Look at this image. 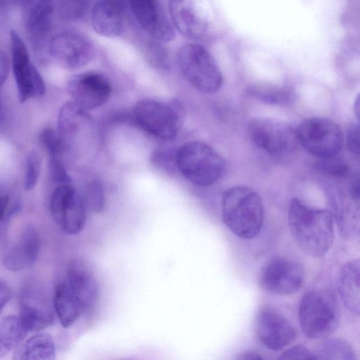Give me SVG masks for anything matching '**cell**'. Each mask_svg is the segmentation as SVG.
Segmentation results:
<instances>
[{
	"label": "cell",
	"mask_w": 360,
	"mask_h": 360,
	"mask_svg": "<svg viewBox=\"0 0 360 360\" xmlns=\"http://www.w3.org/2000/svg\"><path fill=\"white\" fill-rule=\"evenodd\" d=\"M9 61L5 53L0 50V89L6 80L9 72Z\"/></svg>",
	"instance_id": "cell-39"
},
{
	"label": "cell",
	"mask_w": 360,
	"mask_h": 360,
	"mask_svg": "<svg viewBox=\"0 0 360 360\" xmlns=\"http://www.w3.org/2000/svg\"><path fill=\"white\" fill-rule=\"evenodd\" d=\"M41 162L38 154L35 151L29 153L26 160L25 188L32 190L36 186L40 172Z\"/></svg>",
	"instance_id": "cell-33"
},
{
	"label": "cell",
	"mask_w": 360,
	"mask_h": 360,
	"mask_svg": "<svg viewBox=\"0 0 360 360\" xmlns=\"http://www.w3.org/2000/svg\"><path fill=\"white\" fill-rule=\"evenodd\" d=\"M12 68L20 102L45 93V84L32 63L25 44L14 30L11 32Z\"/></svg>",
	"instance_id": "cell-11"
},
{
	"label": "cell",
	"mask_w": 360,
	"mask_h": 360,
	"mask_svg": "<svg viewBox=\"0 0 360 360\" xmlns=\"http://www.w3.org/2000/svg\"><path fill=\"white\" fill-rule=\"evenodd\" d=\"M53 305L58 319L63 328L72 326L84 313L82 307L68 283L63 282L56 285Z\"/></svg>",
	"instance_id": "cell-25"
},
{
	"label": "cell",
	"mask_w": 360,
	"mask_h": 360,
	"mask_svg": "<svg viewBox=\"0 0 360 360\" xmlns=\"http://www.w3.org/2000/svg\"><path fill=\"white\" fill-rule=\"evenodd\" d=\"M316 359L355 360L352 347L345 340L337 338L325 339L314 353Z\"/></svg>",
	"instance_id": "cell-28"
},
{
	"label": "cell",
	"mask_w": 360,
	"mask_h": 360,
	"mask_svg": "<svg viewBox=\"0 0 360 360\" xmlns=\"http://www.w3.org/2000/svg\"><path fill=\"white\" fill-rule=\"evenodd\" d=\"M346 145L352 153L359 154V123H351L346 133Z\"/></svg>",
	"instance_id": "cell-38"
},
{
	"label": "cell",
	"mask_w": 360,
	"mask_h": 360,
	"mask_svg": "<svg viewBox=\"0 0 360 360\" xmlns=\"http://www.w3.org/2000/svg\"><path fill=\"white\" fill-rule=\"evenodd\" d=\"M134 18L152 39L167 43L175 38V30L158 0H127Z\"/></svg>",
	"instance_id": "cell-15"
},
{
	"label": "cell",
	"mask_w": 360,
	"mask_h": 360,
	"mask_svg": "<svg viewBox=\"0 0 360 360\" xmlns=\"http://www.w3.org/2000/svg\"><path fill=\"white\" fill-rule=\"evenodd\" d=\"M50 55L62 66L77 70L87 65L95 56L92 43L82 34L63 30L53 35L48 43Z\"/></svg>",
	"instance_id": "cell-12"
},
{
	"label": "cell",
	"mask_w": 360,
	"mask_h": 360,
	"mask_svg": "<svg viewBox=\"0 0 360 360\" xmlns=\"http://www.w3.org/2000/svg\"><path fill=\"white\" fill-rule=\"evenodd\" d=\"M49 168L52 179L59 185L70 183V177L59 157H50Z\"/></svg>",
	"instance_id": "cell-35"
},
{
	"label": "cell",
	"mask_w": 360,
	"mask_h": 360,
	"mask_svg": "<svg viewBox=\"0 0 360 360\" xmlns=\"http://www.w3.org/2000/svg\"><path fill=\"white\" fill-rule=\"evenodd\" d=\"M221 210L224 224L240 238H255L263 226L264 211L262 199L250 187L236 186L224 191Z\"/></svg>",
	"instance_id": "cell-2"
},
{
	"label": "cell",
	"mask_w": 360,
	"mask_h": 360,
	"mask_svg": "<svg viewBox=\"0 0 360 360\" xmlns=\"http://www.w3.org/2000/svg\"><path fill=\"white\" fill-rule=\"evenodd\" d=\"M247 92L258 101L274 105H285L293 97V93L289 88L269 84H252L248 88Z\"/></svg>",
	"instance_id": "cell-27"
},
{
	"label": "cell",
	"mask_w": 360,
	"mask_h": 360,
	"mask_svg": "<svg viewBox=\"0 0 360 360\" xmlns=\"http://www.w3.org/2000/svg\"><path fill=\"white\" fill-rule=\"evenodd\" d=\"M43 298L31 288L21 292L18 318L27 333L41 330L53 322V311Z\"/></svg>",
	"instance_id": "cell-20"
},
{
	"label": "cell",
	"mask_w": 360,
	"mask_h": 360,
	"mask_svg": "<svg viewBox=\"0 0 360 360\" xmlns=\"http://www.w3.org/2000/svg\"><path fill=\"white\" fill-rule=\"evenodd\" d=\"M304 277L302 266L282 256L271 258L259 274V285L266 291L279 295L295 293L302 286Z\"/></svg>",
	"instance_id": "cell-10"
},
{
	"label": "cell",
	"mask_w": 360,
	"mask_h": 360,
	"mask_svg": "<svg viewBox=\"0 0 360 360\" xmlns=\"http://www.w3.org/2000/svg\"><path fill=\"white\" fill-rule=\"evenodd\" d=\"M315 167L328 174L342 176L348 172V165L342 158L337 155L319 158L315 163Z\"/></svg>",
	"instance_id": "cell-32"
},
{
	"label": "cell",
	"mask_w": 360,
	"mask_h": 360,
	"mask_svg": "<svg viewBox=\"0 0 360 360\" xmlns=\"http://www.w3.org/2000/svg\"><path fill=\"white\" fill-rule=\"evenodd\" d=\"M41 141L50 157H59L63 152L58 134L53 129H44L41 134Z\"/></svg>",
	"instance_id": "cell-34"
},
{
	"label": "cell",
	"mask_w": 360,
	"mask_h": 360,
	"mask_svg": "<svg viewBox=\"0 0 360 360\" xmlns=\"http://www.w3.org/2000/svg\"><path fill=\"white\" fill-rule=\"evenodd\" d=\"M133 113L144 130L165 141L174 139L183 124L184 110L176 101L165 103L141 100L135 105Z\"/></svg>",
	"instance_id": "cell-6"
},
{
	"label": "cell",
	"mask_w": 360,
	"mask_h": 360,
	"mask_svg": "<svg viewBox=\"0 0 360 360\" xmlns=\"http://www.w3.org/2000/svg\"><path fill=\"white\" fill-rule=\"evenodd\" d=\"M359 277L360 262L356 259L345 264L338 278L340 297L346 309L356 316L360 313Z\"/></svg>",
	"instance_id": "cell-23"
},
{
	"label": "cell",
	"mask_w": 360,
	"mask_h": 360,
	"mask_svg": "<svg viewBox=\"0 0 360 360\" xmlns=\"http://www.w3.org/2000/svg\"><path fill=\"white\" fill-rule=\"evenodd\" d=\"M248 134L256 146L273 155L289 154L298 143L296 129L286 122L270 117L251 120Z\"/></svg>",
	"instance_id": "cell-8"
},
{
	"label": "cell",
	"mask_w": 360,
	"mask_h": 360,
	"mask_svg": "<svg viewBox=\"0 0 360 360\" xmlns=\"http://www.w3.org/2000/svg\"><path fill=\"white\" fill-rule=\"evenodd\" d=\"M341 319L337 297L329 289H314L305 293L299 307L302 330L311 339L328 338L338 328Z\"/></svg>",
	"instance_id": "cell-3"
},
{
	"label": "cell",
	"mask_w": 360,
	"mask_h": 360,
	"mask_svg": "<svg viewBox=\"0 0 360 360\" xmlns=\"http://www.w3.org/2000/svg\"><path fill=\"white\" fill-rule=\"evenodd\" d=\"M68 283L83 311L90 309L98 296V284L94 271L82 259L71 260L67 270Z\"/></svg>",
	"instance_id": "cell-19"
},
{
	"label": "cell",
	"mask_w": 360,
	"mask_h": 360,
	"mask_svg": "<svg viewBox=\"0 0 360 360\" xmlns=\"http://www.w3.org/2000/svg\"><path fill=\"white\" fill-rule=\"evenodd\" d=\"M7 2L14 4L25 8L32 0H6Z\"/></svg>",
	"instance_id": "cell-44"
},
{
	"label": "cell",
	"mask_w": 360,
	"mask_h": 360,
	"mask_svg": "<svg viewBox=\"0 0 360 360\" xmlns=\"http://www.w3.org/2000/svg\"><path fill=\"white\" fill-rule=\"evenodd\" d=\"M39 247L37 231L32 226L24 228L17 240L4 253V266L17 271L32 266L38 257Z\"/></svg>",
	"instance_id": "cell-21"
},
{
	"label": "cell",
	"mask_w": 360,
	"mask_h": 360,
	"mask_svg": "<svg viewBox=\"0 0 360 360\" xmlns=\"http://www.w3.org/2000/svg\"><path fill=\"white\" fill-rule=\"evenodd\" d=\"M50 210L58 226L65 233H80L86 224V207L82 197L70 184L59 185L53 192Z\"/></svg>",
	"instance_id": "cell-9"
},
{
	"label": "cell",
	"mask_w": 360,
	"mask_h": 360,
	"mask_svg": "<svg viewBox=\"0 0 360 360\" xmlns=\"http://www.w3.org/2000/svg\"><path fill=\"white\" fill-rule=\"evenodd\" d=\"M86 209L98 213L103 211L105 204V193L102 184L98 181H91L87 186L82 198Z\"/></svg>",
	"instance_id": "cell-30"
},
{
	"label": "cell",
	"mask_w": 360,
	"mask_h": 360,
	"mask_svg": "<svg viewBox=\"0 0 360 360\" xmlns=\"http://www.w3.org/2000/svg\"><path fill=\"white\" fill-rule=\"evenodd\" d=\"M176 153L167 150V148H160L155 152L153 160L158 166L167 169L168 167L172 169L173 166H176Z\"/></svg>",
	"instance_id": "cell-37"
},
{
	"label": "cell",
	"mask_w": 360,
	"mask_h": 360,
	"mask_svg": "<svg viewBox=\"0 0 360 360\" xmlns=\"http://www.w3.org/2000/svg\"><path fill=\"white\" fill-rule=\"evenodd\" d=\"M179 68L184 77L195 89L214 93L220 89L223 76L210 52L198 44L182 46L177 53Z\"/></svg>",
	"instance_id": "cell-5"
},
{
	"label": "cell",
	"mask_w": 360,
	"mask_h": 360,
	"mask_svg": "<svg viewBox=\"0 0 360 360\" xmlns=\"http://www.w3.org/2000/svg\"><path fill=\"white\" fill-rule=\"evenodd\" d=\"M255 331L259 342L273 351L282 350L296 338L295 330L289 321L270 307H264L258 312Z\"/></svg>",
	"instance_id": "cell-14"
},
{
	"label": "cell",
	"mask_w": 360,
	"mask_h": 360,
	"mask_svg": "<svg viewBox=\"0 0 360 360\" xmlns=\"http://www.w3.org/2000/svg\"><path fill=\"white\" fill-rule=\"evenodd\" d=\"M176 165L180 173L192 184L209 186L224 174V158L210 146L201 141H189L178 148Z\"/></svg>",
	"instance_id": "cell-4"
},
{
	"label": "cell",
	"mask_w": 360,
	"mask_h": 360,
	"mask_svg": "<svg viewBox=\"0 0 360 360\" xmlns=\"http://www.w3.org/2000/svg\"><path fill=\"white\" fill-rule=\"evenodd\" d=\"M288 226L300 249L313 257H321L334 240L333 218L330 212L309 206L298 198L292 199L288 209Z\"/></svg>",
	"instance_id": "cell-1"
},
{
	"label": "cell",
	"mask_w": 360,
	"mask_h": 360,
	"mask_svg": "<svg viewBox=\"0 0 360 360\" xmlns=\"http://www.w3.org/2000/svg\"><path fill=\"white\" fill-rule=\"evenodd\" d=\"M163 43L153 39L146 50V57L150 65L158 69H167L169 67V58Z\"/></svg>",
	"instance_id": "cell-31"
},
{
	"label": "cell",
	"mask_w": 360,
	"mask_h": 360,
	"mask_svg": "<svg viewBox=\"0 0 360 360\" xmlns=\"http://www.w3.org/2000/svg\"><path fill=\"white\" fill-rule=\"evenodd\" d=\"M127 0H98L91 13L92 29L100 36L116 38L124 31Z\"/></svg>",
	"instance_id": "cell-17"
},
{
	"label": "cell",
	"mask_w": 360,
	"mask_h": 360,
	"mask_svg": "<svg viewBox=\"0 0 360 360\" xmlns=\"http://www.w3.org/2000/svg\"><path fill=\"white\" fill-rule=\"evenodd\" d=\"M355 105L354 106V109L356 110L355 113L357 116V117L359 118V98H356V101L355 102Z\"/></svg>",
	"instance_id": "cell-45"
},
{
	"label": "cell",
	"mask_w": 360,
	"mask_h": 360,
	"mask_svg": "<svg viewBox=\"0 0 360 360\" xmlns=\"http://www.w3.org/2000/svg\"><path fill=\"white\" fill-rule=\"evenodd\" d=\"M24 8L25 25L29 39L35 51L41 52L46 45L48 47L54 1L32 0Z\"/></svg>",
	"instance_id": "cell-18"
},
{
	"label": "cell",
	"mask_w": 360,
	"mask_h": 360,
	"mask_svg": "<svg viewBox=\"0 0 360 360\" xmlns=\"http://www.w3.org/2000/svg\"><path fill=\"white\" fill-rule=\"evenodd\" d=\"M27 334L18 317L9 315L2 318L0 320V358L15 349Z\"/></svg>",
	"instance_id": "cell-26"
},
{
	"label": "cell",
	"mask_w": 360,
	"mask_h": 360,
	"mask_svg": "<svg viewBox=\"0 0 360 360\" xmlns=\"http://www.w3.org/2000/svg\"><path fill=\"white\" fill-rule=\"evenodd\" d=\"M56 356L55 342L50 334L38 333L22 341L14 349L15 360H53Z\"/></svg>",
	"instance_id": "cell-24"
},
{
	"label": "cell",
	"mask_w": 360,
	"mask_h": 360,
	"mask_svg": "<svg viewBox=\"0 0 360 360\" xmlns=\"http://www.w3.org/2000/svg\"><path fill=\"white\" fill-rule=\"evenodd\" d=\"M7 3L6 0H0V20L4 17Z\"/></svg>",
	"instance_id": "cell-43"
},
{
	"label": "cell",
	"mask_w": 360,
	"mask_h": 360,
	"mask_svg": "<svg viewBox=\"0 0 360 360\" xmlns=\"http://www.w3.org/2000/svg\"><path fill=\"white\" fill-rule=\"evenodd\" d=\"M237 359L240 360H258L262 359L263 358L259 355V354L255 352V351L246 350L241 352Z\"/></svg>",
	"instance_id": "cell-41"
},
{
	"label": "cell",
	"mask_w": 360,
	"mask_h": 360,
	"mask_svg": "<svg viewBox=\"0 0 360 360\" xmlns=\"http://www.w3.org/2000/svg\"><path fill=\"white\" fill-rule=\"evenodd\" d=\"M111 90L109 79L95 71L75 75L68 84V91L72 101L86 110L97 108L105 103Z\"/></svg>",
	"instance_id": "cell-13"
},
{
	"label": "cell",
	"mask_w": 360,
	"mask_h": 360,
	"mask_svg": "<svg viewBox=\"0 0 360 360\" xmlns=\"http://www.w3.org/2000/svg\"><path fill=\"white\" fill-rule=\"evenodd\" d=\"M296 134L298 143L318 158L337 155L343 143L339 125L326 117H312L304 120L296 129Z\"/></svg>",
	"instance_id": "cell-7"
},
{
	"label": "cell",
	"mask_w": 360,
	"mask_h": 360,
	"mask_svg": "<svg viewBox=\"0 0 360 360\" xmlns=\"http://www.w3.org/2000/svg\"><path fill=\"white\" fill-rule=\"evenodd\" d=\"M92 122L86 110L74 101L65 103L60 110L58 131L63 151L70 150L92 134Z\"/></svg>",
	"instance_id": "cell-16"
},
{
	"label": "cell",
	"mask_w": 360,
	"mask_h": 360,
	"mask_svg": "<svg viewBox=\"0 0 360 360\" xmlns=\"http://www.w3.org/2000/svg\"><path fill=\"white\" fill-rule=\"evenodd\" d=\"M2 115H3L2 108H1V105L0 103V120H1Z\"/></svg>",
	"instance_id": "cell-46"
},
{
	"label": "cell",
	"mask_w": 360,
	"mask_h": 360,
	"mask_svg": "<svg viewBox=\"0 0 360 360\" xmlns=\"http://www.w3.org/2000/svg\"><path fill=\"white\" fill-rule=\"evenodd\" d=\"M278 359H316L314 354L303 345H297L284 351Z\"/></svg>",
	"instance_id": "cell-36"
},
{
	"label": "cell",
	"mask_w": 360,
	"mask_h": 360,
	"mask_svg": "<svg viewBox=\"0 0 360 360\" xmlns=\"http://www.w3.org/2000/svg\"><path fill=\"white\" fill-rule=\"evenodd\" d=\"M168 7L172 24L182 36L198 39L204 35L207 22L192 0H168Z\"/></svg>",
	"instance_id": "cell-22"
},
{
	"label": "cell",
	"mask_w": 360,
	"mask_h": 360,
	"mask_svg": "<svg viewBox=\"0 0 360 360\" xmlns=\"http://www.w3.org/2000/svg\"><path fill=\"white\" fill-rule=\"evenodd\" d=\"M89 4V0H58L56 10L62 19L74 21L84 16Z\"/></svg>",
	"instance_id": "cell-29"
},
{
	"label": "cell",
	"mask_w": 360,
	"mask_h": 360,
	"mask_svg": "<svg viewBox=\"0 0 360 360\" xmlns=\"http://www.w3.org/2000/svg\"><path fill=\"white\" fill-rule=\"evenodd\" d=\"M11 297L9 286L0 280V314Z\"/></svg>",
	"instance_id": "cell-40"
},
{
	"label": "cell",
	"mask_w": 360,
	"mask_h": 360,
	"mask_svg": "<svg viewBox=\"0 0 360 360\" xmlns=\"http://www.w3.org/2000/svg\"><path fill=\"white\" fill-rule=\"evenodd\" d=\"M8 201V198L7 195L0 196V221H2L5 217Z\"/></svg>",
	"instance_id": "cell-42"
}]
</instances>
